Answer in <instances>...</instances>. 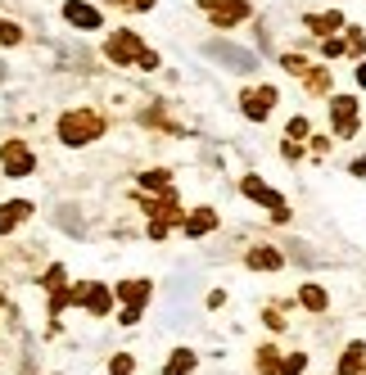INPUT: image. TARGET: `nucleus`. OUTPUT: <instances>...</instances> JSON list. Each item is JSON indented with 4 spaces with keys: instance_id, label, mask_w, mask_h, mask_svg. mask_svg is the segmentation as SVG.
<instances>
[{
    "instance_id": "1",
    "label": "nucleus",
    "mask_w": 366,
    "mask_h": 375,
    "mask_svg": "<svg viewBox=\"0 0 366 375\" xmlns=\"http://www.w3.org/2000/svg\"><path fill=\"white\" fill-rule=\"evenodd\" d=\"M104 55L113 59V64H136V68H158V55L154 50H145L140 45V36L131 32V28H122V32H113L104 41Z\"/></svg>"
},
{
    "instance_id": "2",
    "label": "nucleus",
    "mask_w": 366,
    "mask_h": 375,
    "mask_svg": "<svg viewBox=\"0 0 366 375\" xmlns=\"http://www.w3.org/2000/svg\"><path fill=\"white\" fill-rule=\"evenodd\" d=\"M104 136V118L100 114H91V109H72V114L59 118V141L64 145H91V141H100Z\"/></svg>"
},
{
    "instance_id": "3",
    "label": "nucleus",
    "mask_w": 366,
    "mask_h": 375,
    "mask_svg": "<svg viewBox=\"0 0 366 375\" xmlns=\"http://www.w3.org/2000/svg\"><path fill=\"white\" fill-rule=\"evenodd\" d=\"M199 9L213 18V28H235L249 18V0H199Z\"/></svg>"
},
{
    "instance_id": "4",
    "label": "nucleus",
    "mask_w": 366,
    "mask_h": 375,
    "mask_svg": "<svg viewBox=\"0 0 366 375\" xmlns=\"http://www.w3.org/2000/svg\"><path fill=\"white\" fill-rule=\"evenodd\" d=\"M240 190L249 195V199H258L262 208H272V217H276V222H289V208H285V199H280V195H276L272 185L262 181V177H244V181H240Z\"/></svg>"
},
{
    "instance_id": "5",
    "label": "nucleus",
    "mask_w": 366,
    "mask_h": 375,
    "mask_svg": "<svg viewBox=\"0 0 366 375\" xmlns=\"http://www.w3.org/2000/svg\"><path fill=\"white\" fill-rule=\"evenodd\" d=\"M0 163H5L9 177H32L36 158H32V149L23 141H5V145H0Z\"/></svg>"
},
{
    "instance_id": "6",
    "label": "nucleus",
    "mask_w": 366,
    "mask_h": 375,
    "mask_svg": "<svg viewBox=\"0 0 366 375\" xmlns=\"http://www.w3.org/2000/svg\"><path fill=\"white\" fill-rule=\"evenodd\" d=\"M331 127H335V136H353V131H357V99H353V95H335L331 99Z\"/></svg>"
},
{
    "instance_id": "7",
    "label": "nucleus",
    "mask_w": 366,
    "mask_h": 375,
    "mask_svg": "<svg viewBox=\"0 0 366 375\" xmlns=\"http://www.w3.org/2000/svg\"><path fill=\"white\" fill-rule=\"evenodd\" d=\"M209 55H213V59H222V64H226V68H235V72H253V68H258V59H253L249 50L226 45V41H213V45H209Z\"/></svg>"
},
{
    "instance_id": "8",
    "label": "nucleus",
    "mask_w": 366,
    "mask_h": 375,
    "mask_svg": "<svg viewBox=\"0 0 366 375\" xmlns=\"http://www.w3.org/2000/svg\"><path fill=\"white\" fill-rule=\"evenodd\" d=\"M272 104H276V91H272V86L244 91V118H249V122H262L267 114H272Z\"/></svg>"
},
{
    "instance_id": "9",
    "label": "nucleus",
    "mask_w": 366,
    "mask_h": 375,
    "mask_svg": "<svg viewBox=\"0 0 366 375\" xmlns=\"http://www.w3.org/2000/svg\"><path fill=\"white\" fill-rule=\"evenodd\" d=\"M64 18L72 23V28H82V32H95V28H100V9L87 5V0H68V5H64Z\"/></svg>"
},
{
    "instance_id": "10",
    "label": "nucleus",
    "mask_w": 366,
    "mask_h": 375,
    "mask_svg": "<svg viewBox=\"0 0 366 375\" xmlns=\"http://www.w3.org/2000/svg\"><path fill=\"white\" fill-rule=\"evenodd\" d=\"M150 294H154L150 281H122V285H118V298H122L127 308H136V312L145 308V298H150Z\"/></svg>"
},
{
    "instance_id": "11",
    "label": "nucleus",
    "mask_w": 366,
    "mask_h": 375,
    "mask_svg": "<svg viewBox=\"0 0 366 375\" xmlns=\"http://www.w3.org/2000/svg\"><path fill=\"white\" fill-rule=\"evenodd\" d=\"M28 212H32V204L28 199H14V204H0V235H9L18 227V222H28Z\"/></svg>"
},
{
    "instance_id": "12",
    "label": "nucleus",
    "mask_w": 366,
    "mask_h": 375,
    "mask_svg": "<svg viewBox=\"0 0 366 375\" xmlns=\"http://www.w3.org/2000/svg\"><path fill=\"white\" fill-rule=\"evenodd\" d=\"M244 262H249L253 271H276V267H280V249L258 244V249H249V258H244Z\"/></svg>"
},
{
    "instance_id": "13",
    "label": "nucleus",
    "mask_w": 366,
    "mask_h": 375,
    "mask_svg": "<svg viewBox=\"0 0 366 375\" xmlns=\"http://www.w3.org/2000/svg\"><path fill=\"white\" fill-rule=\"evenodd\" d=\"M217 227V212L213 208H199V212H190V217H186V235H190V240H194V235H209Z\"/></svg>"
},
{
    "instance_id": "14",
    "label": "nucleus",
    "mask_w": 366,
    "mask_h": 375,
    "mask_svg": "<svg viewBox=\"0 0 366 375\" xmlns=\"http://www.w3.org/2000/svg\"><path fill=\"white\" fill-rule=\"evenodd\" d=\"M87 308H91V317H109V308H113V294H109L104 285H91V290H87Z\"/></svg>"
},
{
    "instance_id": "15",
    "label": "nucleus",
    "mask_w": 366,
    "mask_h": 375,
    "mask_svg": "<svg viewBox=\"0 0 366 375\" xmlns=\"http://www.w3.org/2000/svg\"><path fill=\"white\" fill-rule=\"evenodd\" d=\"M308 28L316 36H331L335 28H344V14H339V9H331V14H308Z\"/></svg>"
},
{
    "instance_id": "16",
    "label": "nucleus",
    "mask_w": 366,
    "mask_h": 375,
    "mask_svg": "<svg viewBox=\"0 0 366 375\" xmlns=\"http://www.w3.org/2000/svg\"><path fill=\"white\" fill-rule=\"evenodd\" d=\"M362 366H366V344H348L344 362H339V375H357Z\"/></svg>"
},
{
    "instance_id": "17",
    "label": "nucleus",
    "mask_w": 366,
    "mask_h": 375,
    "mask_svg": "<svg viewBox=\"0 0 366 375\" xmlns=\"http://www.w3.org/2000/svg\"><path fill=\"white\" fill-rule=\"evenodd\" d=\"M186 371H194V353H190V348H177V353L167 357L163 375H186Z\"/></svg>"
},
{
    "instance_id": "18",
    "label": "nucleus",
    "mask_w": 366,
    "mask_h": 375,
    "mask_svg": "<svg viewBox=\"0 0 366 375\" xmlns=\"http://www.w3.org/2000/svg\"><path fill=\"white\" fill-rule=\"evenodd\" d=\"M299 298H303V308H312V312H326V303H331L321 285H303V290H299Z\"/></svg>"
},
{
    "instance_id": "19",
    "label": "nucleus",
    "mask_w": 366,
    "mask_h": 375,
    "mask_svg": "<svg viewBox=\"0 0 366 375\" xmlns=\"http://www.w3.org/2000/svg\"><path fill=\"white\" fill-rule=\"evenodd\" d=\"M258 371H262V375H280V357H276V348H258Z\"/></svg>"
},
{
    "instance_id": "20",
    "label": "nucleus",
    "mask_w": 366,
    "mask_h": 375,
    "mask_svg": "<svg viewBox=\"0 0 366 375\" xmlns=\"http://www.w3.org/2000/svg\"><path fill=\"white\" fill-rule=\"evenodd\" d=\"M23 41V28H14L9 18H0V45H18Z\"/></svg>"
},
{
    "instance_id": "21",
    "label": "nucleus",
    "mask_w": 366,
    "mask_h": 375,
    "mask_svg": "<svg viewBox=\"0 0 366 375\" xmlns=\"http://www.w3.org/2000/svg\"><path fill=\"white\" fill-rule=\"evenodd\" d=\"M303 366H308V357H303V353H289L285 362H280V375H303Z\"/></svg>"
},
{
    "instance_id": "22",
    "label": "nucleus",
    "mask_w": 366,
    "mask_h": 375,
    "mask_svg": "<svg viewBox=\"0 0 366 375\" xmlns=\"http://www.w3.org/2000/svg\"><path fill=\"white\" fill-rule=\"evenodd\" d=\"M280 64H285V72H294V77H308V59L303 55H285Z\"/></svg>"
},
{
    "instance_id": "23",
    "label": "nucleus",
    "mask_w": 366,
    "mask_h": 375,
    "mask_svg": "<svg viewBox=\"0 0 366 375\" xmlns=\"http://www.w3.org/2000/svg\"><path fill=\"white\" fill-rule=\"evenodd\" d=\"M140 185H150V190H167V185H172V177H167V172H145Z\"/></svg>"
},
{
    "instance_id": "24",
    "label": "nucleus",
    "mask_w": 366,
    "mask_h": 375,
    "mask_svg": "<svg viewBox=\"0 0 366 375\" xmlns=\"http://www.w3.org/2000/svg\"><path fill=\"white\" fill-rule=\"evenodd\" d=\"M131 366H136V362H131L127 353H118L113 362H109V371H113V375H131Z\"/></svg>"
},
{
    "instance_id": "25",
    "label": "nucleus",
    "mask_w": 366,
    "mask_h": 375,
    "mask_svg": "<svg viewBox=\"0 0 366 375\" xmlns=\"http://www.w3.org/2000/svg\"><path fill=\"white\" fill-rule=\"evenodd\" d=\"M303 136H308V118H294L289 122V141H303Z\"/></svg>"
},
{
    "instance_id": "26",
    "label": "nucleus",
    "mask_w": 366,
    "mask_h": 375,
    "mask_svg": "<svg viewBox=\"0 0 366 375\" xmlns=\"http://www.w3.org/2000/svg\"><path fill=\"white\" fill-rule=\"evenodd\" d=\"M308 86H312V91H326V86H331V77L316 68V72H308Z\"/></svg>"
},
{
    "instance_id": "27",
    "label": "nucleus",
    "mask_w": 366,
    "mask_h": 375,
    "mask_svg": "<svg viewBox=\"0 0 366 375\" xmlns=\"http://www.w3.org/2000/svg\"><path fill=\"white\" fill-rule=\"evenodd\" d=\"M362 45H366V36L362 32H348V50H353V55H362Z\"/></svg>"
},
{
    "instance_id": "28",
    "label": "nucleus",
    "mask_w": 366,
    "mask_h": 375,
    "mask_svg": "<svg viewBox=\"0 0 366 375\" xmlns=\"http://www.w3.org/2000/svg\"><path fill=\"white\" fill-rule=\"evenodd\" d=\"M344 50H348V41H335V36L326 41V55H331V59H335V55H344Z\"/></svg>"
},
{
    "instance_id": "29",
    "label": "nucleus",
    "mask_w": 366,
    "mask_h": 375,
    "mask_svg": "<svg viewBox=\"0 0 366 375\" xmlns=\"http://www.w3.org/2000/svg\"><path fill=\"white\" fill-rule=\"evenodd\" d=\"M109 5H127V9H150L154 0H109Z\"/></svg>"
},
{
    "instance_id": "30",
    "label": "nucleus",
    "mask_w": 366,
    "mask_h": 375,
    "mask_svg": "<svg viewBox=\"0 0 366 375\" xmlns=\"http://www.w3.org/2000/svg\"><path fill=\"white\" fill-rule=\"evenodd\" d=\"M353 172H357V177H366V158H357V163H353Z\"/></svg>"
},
{
    "instance_id": "31",
    "label": "nucleus",
    "mask_w": 366,
    "mask_h": 375,
    "mask_svg": "<svg viewBox=\"0 0 366 375\" xmlns=\"http://www.w3.org/2000/svg\"><path fill=\"white\" fill-rule=\"evenodd\" d=\"M357 82H362V91H366V64H357Z\"/></svg>"
}]
</instances>
